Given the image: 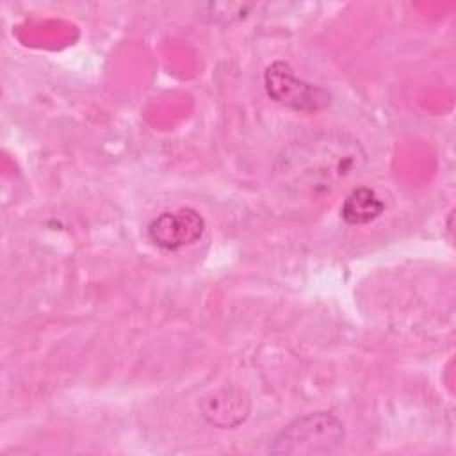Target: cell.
Here are the masks:
<instances>
[{"label": "cell", "mask_w": 456, "mask_h": 456, "mask_svg": "<svg viewBox=\"0 0 456 456\" xmlns=\"http://www.w3.org/2000/svg\"><path fill=\"white\" fill-rule=\"evenodd\" d=\"M385 210L383 200L370 187L353 189L340 207V216L347 224H367Z\"/></svg>", "instance_id": "obj_6"}, {"label": "cell", "mask_w": 456, "mask_h": 456, "mask_svg": "<svg viewBox=\"0 0 456 456\" xmlns=\"http://www.w3.org/2000/svg\"><path fill=\"white\" fill-rule=\"evenodd\" d=\"M264 86L271 100L297 112H315L331 103V94L326 89L297 78L283 61L267 66Z\"/></svg>", "instance_id": "obj_3"}, {"label": "cell", "mask_w": 456, "mask_h": 456, "mask_svg": "<svg viewBox=\"0 0 456 456\" xmlns=\"http://www.w3.org/2000/svg\"><path fill=\"white\" fill-rule=\"evenodd\" d=\"M344 424L330 411H314L294 419L271 442L273 454L317 456L337 452L344 444Z\"/></svg>", "instance_id": "obj_2"}, {"label": "cell", "mask_w": 456, "mask_h": 456, "mask_svg": "<svg viewBox=\"0 0 456 456\" xmlns=\"http://www.w3.org/2000/svg\"><path fill=\"white\" fill-rule=\"evenodd\" d=\"M200 411L210 426L232 429L249 415V397L237 387H223L201 397Z\"/></svg>", "instance_id": "obj_5"}, {"label": "cell", "mask_w": 456, "mask_h": 456, "mask_svg": "<svg viewBox=\"0 0 456 456\" xmlns=\"http://www.w3.org/2000/svg\"><path fill=\"white\" fill-rule=\"evenodd\" d=\"M205 232V219L194 208L162 212L148 224V239L160 249L176 251L194 244Z\"/></svg>", "instance_id": "obj_4"}, {"label": "cell", "mask_w": 456, "mask_h": 456, "mask_svg": "<svg viewBox=\"0 0 456 456\" xmlns=\"http://www.w3.org/2000/svg\"><path fill=\"white\" fill-rule=\"evenodd\" d=\"M365 162L358 141L347 135H319L290 146L281 157V176L287 185L310 194L328 192Z\"/></svg>", "instance_id": "obj_1"}]
</instances>
